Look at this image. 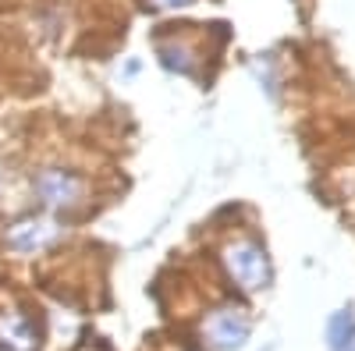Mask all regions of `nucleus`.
I'll list each match as a JSON object with an SVG mask.
<instances>
[{"label": "nucleus", "instance_id": "f257e3e1", "mask_svg": "<svg viewBox=\"0 0 355 351\" xmlns=\"http://www.w3.org/2000/svg\"><path fill=\"white\" fill-rule=\"evenodd\" d=\"M220 262L227 277L239 284L242 291H263L266 284H270V255H266V249L256 242V238H234L224 245L220 252Z\"/></svg>", "mask_w": 355, "mask_h": 351}, {"label": "nucleus", "instance_id": "f03ea898", "mask_svg": "<svg viewBox=\"0 0 355 351\" xmlns=\"http://www.w3.org/2000/svg\"><path fill=\"white\" fill-rule=\"evenodd\" d=\"M33 192L50 213H68L85 202V181L64 167H43L33 178Z\"/></svg>", "mask_w": 355, "mask_h": 351}, {"label": "nucleus", "instance_id": "7ed1b4c3", "mask_svg": "<svg viewBox=\"0 0 355 351\" xmlns=\"http://www.w3.org/2000/svg\"><path fill=\"white\" fill-rule=\"evenodd\" d=\"M249 330H252V323L239 305H220V309H214L210 316H206V323H202L206 341H210L217 351L242 348L249 341Z\"/></svg>", "mask_w": 355, "mask_h": 351}, {"label": "nucleus", "instance_id": "20e7f679", "mask_svg": "<svg viewBox=\"0 0 355 351\" xmlns=\"http://www.w3.org/2000/svg\"><path fill=\"white\" fill-rule=\"evenodd\" d=\"M4 238L15 252H43L61 238V224L53 217H25L15 227H8Z\"/></svg>", "mask_w": 355, "mask_h": 351}, {"label": "nucleus", "instance_id": "39448f33", "mask_svg": "<svg viewBox=\"0 0 355 351\" xmlns=\"http://www.w3.org/2000/svg\"><path fill=\"white\" fill-rule=\"evenodd\" d=\"M40 330L21 309H0V351H36Z\"/></svg>", "mask_w": 355, "mask_h": 351}, {"label": "nucleus", "instance_id": "423d86ee", "mask_svg": "<svg viewBox=\"0 0 355 351\" xmlns=\"http://www.w3.org/2000/svg\"><path fill=\"white\" fill-rule=\"evenodd\" d=\"M157 57L167 71H178V75H196L199 71V57H196V46L189 39H157Z\"/></svg>", "mask_w": 355, "mask_h": 351}, {"label": "nucleus", "instance_id": "0eeeda50", "mask_svg": "<svg viewBox=\"0 0 355 351\" xmlns=\"http://www.w3.org/2000/svg\"><path fill=\"white\" fill-rule=\"evenodd\" d=\"M352 337H355V312L352 309H341L331 316V323H327V341L334 351H345L352 348Z\"/></svg>", "mask_w": 355, "mask_h": 351}, {"label": "nucleus", "instance_id": "6e6552de", "mask_svg": "<svg viewBox=\"0 0 355 351\" xmlns=\"http://www.w3.org/2000/svg\"><path fill=\"white\" fill-rule=\"evenodd\" d=\"M153 8H185V4H192V0H150Z\"/></svg>", "mask_w": 355, "mask_h": 351}, {"label": "nucleus", "instance_id": "1a4fd4ad", "mask_svg": "<svg viewBox=\"0 0 355 351\" xmlns=\"http://www.w3.org/2000/svg\"><path fill=\"white\" fill-rule=\"evenodd\" d=\"M0 185H4V170H0Z\"/></svg>", "mask_w": 355, "mask_h": 351}, {"label": "nucleus", "instance_id": "9d476101", "mask_svg": "<svg viewBox=\"0 0 355 351\" xmlns=\"http://www.w3.org/2000/svg\"><path fill=\"white\" fill-rule=\"evenodd\" d=\"M345 351H355V348H345Z\"/></svg>", "mask_w": 355, "mask_h": 351}]
</instances>
